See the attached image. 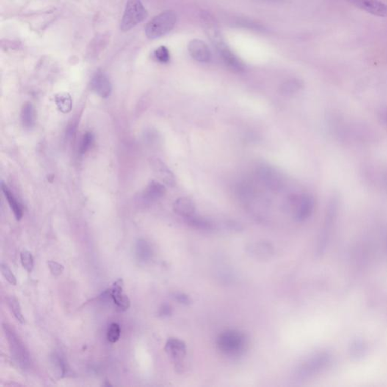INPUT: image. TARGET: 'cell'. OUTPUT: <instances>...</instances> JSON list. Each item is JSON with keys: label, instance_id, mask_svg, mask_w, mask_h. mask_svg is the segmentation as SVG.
Segmentation results:
<instances>
[{"label": "cell", "instance_id": "30", "mask_svg": "<svg viewBox=\"0 0 387 387\" xmlns=\"http://www.w3.org/2000/svg\"><path fill=\"white\" fill-rule=\"evenodd\" d=\"M154 56L157 60L161 63H167L170 59V53L165 46H161L157 48L154 51Z\"/></svg>", "mask_w": 387, "mask_h": 387}, {"label": "cell", "instance_id": "1", "mask_svg": "<svg viewBox=\"0 0 387 387\" xmlns=\"http://www.w3.org/2000/svg\"><path fill=\"white\" fill-rule=\"evenodd\" d=\"M177 21L176 14L174 11L161 12L148 22L145 28L147 37L154 40L168 34L175 27Z\"/></svg>", "mask_w": 387, "mask_h": 387}, {"label": "cell", "instance_id": "26", "mask_svg": "<svg viewBox=\"0 0 387 387\" xmlns=\"http://www.w3.org/2000/svg\"><path fill=\"white\" fill-rule=\"evenodd\" d=\"M136 253L139 258H142L143 260H147L150 258L151 255V247L148 245V243L143 240H140L137 243L136 245Z\"/></svg>", "mask_w": 387, "mask_h": 387}, {"label": "cell", "instance_id": "10", "mask_svg": "<svg viewBox=\"0 0 387 387\" xmlns=\"http://www.w3.org/2000/svg\"><path fill=\"white\" fill-rule=\"evenodd\" d=\"M200 18H201L200 19L203 23L205 32H206L208 38L214 44V46H216V48L221 44L225 43L214 18L207 12H202Z\"/></svg>", "mask_w": 387, "mask_h": 387}, {"label": "cell", "instance_id": "34", "mask_svg": "<svg viewBox=\"0 0 387 387\" xmlns=\"http://www.w3.org/2000/svg\"><path fill=\"white\" fill-rule=\"evenodd\" d=\"M378 117L380 122L387 127V107L380 108L378 112Z\"/></svg>", "mask_w": 387, "mask_h": 387}, {"label": "cell", "instance_id": "31", "mask_svg": "<svg viewBox=\"0 0 387 387\" xmlns=\"http://www.w3.org/2000/svg\"><path fill=\"white\" fill-rule=\"evenodd\" d=\"M1 272L3 276L4 277L5 279L7 280L9 283L12 285H17L16 277L14 275L13 272H12L9 266L4 263L1 264Z\"/></svg>", "mask_w": 387, "mask_h": 387}, {"label": "cell", "instance_id": "20", "mask_svg": "<svg viewBox=\"0 0 387 387\" xmlns=\"http://www.w3.org/2000/svg\"><path fill=\"white\" fill-rule=\"evenodd\" d=\"M303 87V83L297 78L288 80L280 85V93L285 96H290L300 92Z\"/></svg>", "mask_w": 387, "mask_h": 387}, {"label": "cell", "instance_id": "18", "mask_svg": "<svg viewBox=\"0 0 387 387\" xmlns=\"http://www.w3.org/2000/svg\"><path fill=\"white\" fill-rule=\"evenodd\" d=\"M1 188L3 193L4 194L6 200H7L9 207H10L12 211H13L15 219L18 221L21 220L23 214V208H22L21 205L20 204L18 200L15 198V195L11 192L10 189H9V187L6 185H5L4 183H2Z\"/></svg>", "mask_w": 387, "mask_h": 387}, {"label": "cell", "instance_id": "8", "mask_svg": "<svg viewBox=\"0 0 387 387\" xmlns=\"http://www.w3.org/2000/svg\"><path fill=\"white\" fill-rule=\"evenodd\" d=\"M123 288L124 282L120 278L114 282L113 285L103 293L106 297H110L112 299L114 304L120 311H126L130 306L129 297L123 293Z\"/></svg>", "mask_w": 387, "mask_h": 387}, {"label": "cell", "instance_id": "23", "mask_svg": "<svg viewBox=\"0 0 387 387\" xmlns=\"http://www.w3.org/2000/svg\"><path fill=\"white\" fill-rule=\"evenodd\" d=\"M272 247L269 244H266L265 242L257 243V244L253 245L250 248V251L252 253L258 256L259 257H264V256H269L272 253Z\"/></svg>", "mask_w": 387, "mask_h": 387}, {"label": "cell", "instance_id": "5", "mask_svg": "<svg viewBox=\"0 0 387 387\" xmlns=\"http://www.w3.org/2000/svg\"><path fill=\"white\" fill-rule=\"evenodd\" d=\"M3 328L9 341L11 353L21 368H27L29 366V355L27 352L24 344L14 332L13 329L11 328L10 326L4 324Z\"/></svg>", "mask_w": 387, "mask_h": 387}, {"label": "cell", "instance_id": "24", "mask_svg": "<svg viewBox=\"0 0 387 387\" xmlns=\"http://www.w3.org/2000/svg\"><path fill=\"white\" fill-rule=\"evenodd\" d=\"M186 219H187L188 222H189L192 226L195 227V228H200V229L210 230L213 228L212 224H211L209 221L203 219V218L196 216L195 214Z\"/></svg>", "mask_w": 387, "mask_h": 387}, {"label": "cell", "instance_id": "4", "mask_svg": "<svg viewBox=\"0 0 387 387\" xmlns=\"http://www.w3.org/2000/svg\"><path fill=\"white\" fill-rule=\"evenodd\" d=\"M288 204L294 211V217L298 222L308 219L314 211V199L313 196L306 193L291 196L288 199Z\"/></svg>", "mask_w": 387, "mask_h": 387}, {"label": "cell", "instance_id": "19", "mask_svg": "<svg viewBox=\"0 0 387 387\" xmlns=\"http://www.w3.org/2000/svg\"><path fill=\"white\" fill-rule=\"evenodd\" d=\"M21 119L23 127L31 129L36 122V111L31 103L27 102L22 107Z\"/></svg>", "mask_w": 387, "mask_h": 387}, {"label": "cell", "instance_id": "16", "mask_svg": "<svg viewBox=\"0 0 387 387\" xmlns=\"http://www.w3.org/2000/svg\"><path fill=\"white\" fill-rule=\"evenodd\" d=\"M165 194L166 188L164 185L159 182L152 181L145 188L142 197L145 201L153 203L161 200Z\"/></svg>", "mask_w": 387, "mask_h": 387}, {"label": "cell", "instance_id": "9", "mask_svg": "<svg viewBox=\"0 0 387 387\" xmlns=\"http://www.w3.org/2000/svg\"><path fill=\"white\" fill-rule=\"evenodd\" d=\"M150 164L153 173L163 183L171 187L176 184L175 175L162 160L158 158H152Z\"/></svg>", "mask_w": 387, "mask_h": 387}, {"label": "cell", "instance_id": "21", "mask_svg": "<svg viewBox=\"0 0 387 387\" xmlns=\"http://www.w3.org/2000/svg\"><path fill=\"white\" fill-rule=\"evenodd\" d=\"M55 102L61 112L67 114L71 111L73 102H72L71 96L67 92H61L56 95Z\"/></svg>", "mask_w": 387, "mask_h": 387}, {"label": "cell", "instance_id": "27", "mask_svg": "<svg viewBox=\"0 0 387 387\" xmlns=\"http://www.w3.org/2000/svg\"><path fill=\"white\" fill-rule=\"evenodd\" d=\"M120 327L117 323H112L110 324L109 327H108L107 333V339L111 344H114L117 343L120 339Z\"/></svg>", "mask_w": 387, "mask_h": 387}, {"label": "cell", "instance_id": "32", "mask_svg": "<svg viewBox=\"0 0 387 387\" xmlns=\"http://www.w3.org/2000/svg\"><path fill=\"white\" fill-rule=\"evenodd\" d=\"M48 266L51 275H54V276H59L63 273L64 270H65L63 265L58 263V262L53 261V260L48 262Z\"/></svg>", "mask_w": 387, "mask_h": 387}, {"label": "cell", "instance_id": "22", "mask_svg": "<svg viewBox=\"0 0 387 387\" xmlns=\"http://www.w3.org/2000/svg\"><path fill=\"white\" fill-rule=\"evenodd\" d=\"M7 303L17 320L21 324H24L25 319L22 314L21 307L18 300L15 297H9L7 298Z\"/></svg>", "mask_w": 387, "mask_h": 387}, {"label": "cell", "instance_id": "6", "mask_svg": "<svg viewBox=\"0 0 387 387\" xmlns=\"http://www.w3.org/2000/svg\"><path fill=\"white\" fill-rule=\"evenodd\" d=\"M330 356L327 353L315 355L299 367L296 376L299 379H307L322 371L330 363Z\"/></svg>", "mask_w": 387, "mask_h": 387}, {"label": "cell", "instance_id": "12", "mask_svg": "<svg viewBox=\"0 0 387 387\" xmlns=\"http://www.w3.org/2000/svg\"><path fill=\"white\" fill-rule=\"evenodd\" d=\"M188 50L191 56L197 62H208L211 60V51L207 44L200 40L194 39L189 42Z\"/></svg>", "mask_w": 387, "mask_h": 387}, {"label": "cell", "instance_id": "28", "mask_svg": "<svg viewBox=\"0 0 387 387\" xmlns=\"http://www.w3.org/2000/svg\"><path fill=\"white\" fill-rule=\"evenodd\" d=\"M21 260L22 266L24 268L25 270L31 273L34 269V258L32 254L28 250H23L21 253Z\"/></svg>", "mask_w": 387, "mask_h": 387}, {"label": "cell", "instance_id": "33", "mask_svg": "<svg viewBox=\"0 0 387 387\" xmlns=\"http://www.w3.org/2000/svg\"><path fill=\"white\" fill-rule=\"evenodd\" d=\"M174 298L180 303L184 304V305H188L191 302L189 297L186 294H182V293H176V294H174Z\"/></svg>", "mask_w": 387, "mask_h": 387}, {"label": "cell", "instance_id": "13", "mask_svg": "<svg viewBox=\"0 0 387 387\" xmlns=\"http://www.w3.org/2000/svg\"><path fill=\"white\" fill-rule=\"evenodd\" d=\"M216 49L219 51V55H220L225 65L228 66L230 69L236 72H241L244 70L245 66H244V63L227 46L226 44L225 43L221 44L220 45L216 47Z\"/></svg>", "mask_w": 387, "mask_h": 387}, {"label": "cell", "instance_id": "11", "mask_svg": "<svg viewBox=\"0 0 387 387\" xmlns=\"http://www.w3.org/2000/svg\"><path fill=\"white\" fill-rule=\"evenodd\" d=\"M363 10L376 16L387 18V5L379 0H349Z\"/></svg>", "mask_w": 387, "mask_h": 387}, {"label": "cell", "instance_id": "29", "mask_svg": "<svg viewBox=\"0 0 387 387\" xmlns=\"http://www.w3.org/2000/svg\"><path fill=\"white\" fill-rule=\"evenodd\" d=\"M351 355L355 358L363 356L366 351V345L360 340L353 341L351 345Z\"/></svg>", "mask_w": 387, "mask_h": 387}, {"label": "cell", "instance_id": "3", "mask_svg": "<svg viewBox=\"0 0 387 387\" xmlns=\"http://www.w3.org/2000/svg\"><path fill=\"white\" fill-rule=\"evenodd\" d=\"M148 15V11L141 0H128L120 23V29L123 31H130L136 25L145 21Z\"/></svg>", "mask_w": 387, "mask_h": 387}, {"label": "cell", "instance_id": "2", "mask_svg": "<svg viewBox=\"0 0 387 387\" xmlns=\"http://www.w3.org/2000/svg\"><path fill=\"white\" fill-rule=\"evenodd\" d=\"M218 347L219 350L228 356H238L243 353L247 339L245 335L236 330H228L222 333L218 338Z\"/></svg>", "mask_w": 387, "mask_h": 387}, {"label": "cell", "instance_id": "17", "mask_svg": "<svg viewBox=\"0 0 387 387\" xmlns=\"http://www.w3.org/2000/svg\"><path fill=\"white\" fill-rule=\"evenodd\" d=\"M173 210L178 215L188 219L195 214L196 207L193 200L187 197L177 199L173 204Z\"/></svg>", "mask_w": 387, "mask_h": 387}, {"label": "cell", "instance_id": "7", "mask_svg": "<svg viewBox=\"0 0 387 387\" xmlns=\"http://www.w3.org/2000/svg\"><path fill=\"white\" fill-rule=\"evenodd\" d=\"M259 179L268 189L279 190L283 186V178L281 173L273 167L269 165L260 166L256 170Z\"/></svg>", "mask_w": 387, "mask_h": 387}, {"label": "cell", "instance_id": "14", "mask_svg": "<svg viewBox=\"0 0 387 387\" xmlns=\"http://www.w3.org/2000/svg\"><path fill=\"white\" fill-rule=\"evenodd\" d=\"M164 349L168 356L175 362L181 361L186 355V344L177 338H169Z\"/></svg>", "mask_w": 387, "mask_h": 387}, {"label": "cell", "instance_id": "25", "mask_svg": "<svg viewBox=\"0 0 387 387\" xmlns=\"http://www.w3.org/2000/svg\"><path fill=\"white\" fill-rule=\"evenodd\" d=\"M94 142V136L90 132H87L83 136L79 145V152L81 154H84L90 149Z\"/></svg>", "mask_w": 387, "mask_h": 387}, {"label": "cell", "instance_id": "15", "mask_svg": "<svg viewBox=\"0 0 387 387\" xmlns=\"http://www.w3.org/2000/svg\"><path fill=\"white\" fill-rule=\"evenodd\" d=\"M91 86L101 98H107L111 92V82L104 73H97L91 81Z\"/></svg>", "mask_w": 387, "mask_h": 387}, {"label": "cell", "instance_id": "35", "mask_svg": "<svg viewBox=\"0 0 387 387\" xmlns=\"http://www.w3.org/2000/svg\"><path fill=\"white\" fill-rule=\"evenodd\" d=\"M170 314V308L167 305L164 306V308H161V315L164 316H167V315Z\"/></svg>", "mask_w": 387, "mask_h": 387}]
</instances>
